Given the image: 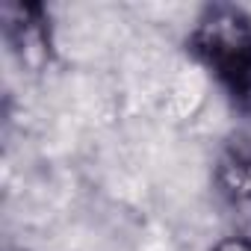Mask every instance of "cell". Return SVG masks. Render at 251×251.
Wrapping results in <instances>:
<instances>
[{
    "instance_id": "6da1fadb",
    "label": "cell",
    "mask_w": 251,
    "mask_h": 251,
    "mask_svg": "<svg viewBox=\"0 0 251 251\" xmlns=\"http://www.w3.org/2000/svg\"><path fill=\"white\" fill-rule=\"evenodd\" d=\"M186 50L213 74L230 106L251 115V15L236 3H207L186 36Z\"/></svg>"
},
{
    "instance_id": "7a4b0ae2",
    "label": "cell",
    "mask_w": 251,
    "mask_h": 251,
    "mask_svg": "<svg viewBox=\"0 0 251 251\" xmlns=\"http://www.w3.org/2000/svg\"><path fill=\"white\" fill-rule=\"evenodd\" d=\"M3 39L12 56L30 71H42L53 59L50 15L42 3H3Z\"/></svg>"
},
{
    "instance_id": "3957f363",
    "label": "cell",
    "mask_w": 251,
    "mask_h": 251,
    "mask_svg": "<svg viewBox=\"0 0 251 251\" xmlns=\"http://www.w3.org/2000/svg\"><path fill=\"white\" fill-rule=\"evenodd\" d=\"M213 180L222 201L251 222V148H227L216 163Z\"/></svg>"
},
{
    "instance_id": "277c9868",
    "label": "cell",
    "mask_w": 251,
    "mask_h": 251,
    "mask_svg": "<svg viewBox=\"0 0 251 251\" xmlns=\"http://www.w3.org/2000/svg\"><path fill=\"white\" fill-rule=\"evenodd\" d=\"M213 251H251V236H245V233L225 236L222 242L213 245Z\"/></svg>"
}]
</instances>
